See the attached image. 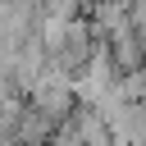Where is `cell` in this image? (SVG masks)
<instances>
[{"mask_svg":"<svg viewBox=\"0 0 146 146\" xmlns=\"http://www.w3.org/2000/svg\"><path fill=\"white\" fill-rule=\"evenodd\" d=\"M50 137H55V123L27 105L23 119L14 123V146H50Z\"/></svg>","mask_w":146,"mask_h":146,"instance_id":"1","label":"cell"}]
</instances>
